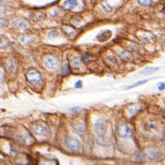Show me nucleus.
<instances>
[{
    "label": "nucleus",
    "mask_w": 165,
    "mask_h": 165,
    "mask_svg": "<svg viewBox=\"0 0 165 165\" xmlns=\"http://www.w3.org/2000/svg\"><path fill=\"white\" fill-rule=\"evenodd\" d=\"M33 132H34V134H36L37 136L44 137V136H47L48 134H49V129H48L47 124H43V123H40V124H36L34 125Z\"/></svg>",
    "instance_id": "5"
},
{
    "label": "nucleus",
    "mask_w": 165,
    "mask_h": 165,
    "mask_svg": "<svg viewBox=\"0 0 165 165\" xmlns=\"http://www.w3.org/2000/svg\"><path fill=\"white\" fill-rule=\"evenodd\" d=\"M158 70V67H147L144 70L140 71V74H152Z\"/></svg>",
    "instance_id": "19"
},
{
    "label": "nucleus",
    "mask_w": 165,
    "mask_h": 165,
    "mask_svg": "<svg viewBox=\"0 0 165 165\" xmlns=\"http://www.w3.org/2000/svg\"><path fill=\"white\" fill-rule=\"evenodd\" d=\"M6 67H7L8 71H10V72L13 71V70L15 69V67H16L15 62H14L13 60H12V59L7 60V62H6Z\"/></svg>",
    "instance_id": "22"
},
{
    "label": "nucleus",
    "mask_w": 165,
    "mask_h": 165,
    "mask_svg": "<svg viewBox=\"0 0 165 165\" xmlns=\"http://www.w3.org/2000/svg\"><path fill=\"white\" fill-rule=\"evenodd\" d=\"M72 127L74 129V131L77 133V134H83L86 132V124L85 123L81 121V120H76V121H73L72 123Z\"/></svg>",
    "instance_id": "8"
},
{
    "label": "nucleus",
    "mask_w": 165,
    "mask_h": 165,
    "mask_svg": "<svg viewBox=\"0 0 165 165\" xmlns=\"http://www.w3.org/2000/svg\"><path fill=\"white\" fill-rule=\"evenodd\" d=\"M4 79H5V71L2 68H0V83L4 81Z\"/></svg>",
    "instance_id": "30"
},
{
    "label": "nucleus",
    "mask_w": 165,
    "mask_h": 165,
    "mask_svg": "<svg viewBox=\"0 0 165 165\" xmlns=\"http://www.w3.org/2000/svg\"><path fill=\"white\" fill-rule=\"evenodd\" d=\"M45 17V12L42 11H39V12H33L30 14V18L33 21H40L43 20Z\"/></svg>",
    "instance_id": "12"
},
{
    "label": "nucleus",
    "mask_w": 165,
    "mask_h": 165,
    "mask_svg": "<svg viewBox=\"0 0 165 165\" xmlns=\"http://www.w3.org/2000/svg\"><path fill=\"white\" fill-rule=\"evenodd\" d=\"M161 157V153L159 151L153 150L149 153V159L151 160H158Z\"/></svg>",
    "instance_id": "20"
},
{
    "label": "nucleus",
    "mask_w": 165,
    "mask_h": 165,
    "mask_svg": "<svg viewBox=\"0 0 165 165\" xmlns=\"http://www.w3.org/2000/svg\"><path fill=\"white\" fill-rule=\"evenodd\" d=\"M11 25L17 29H22V30H27L30 28L29 23L23 19H15L11 22Z\"/></svg>",
    "instance_id": "6"
},
{
    "label": "nucleus",
    "mask_w": 165,
    "mask_h": 165,
    "mask_svg": "<svg viewBox=\"0 0 165 165\" xmlns=\"http://www.w3.org/2000/svg\"><path fill=\"white\" fill-rule=\"evenodd\" d=\"M137 1L142 6H149L153 4V0H137Z\"/></svg>",
    "instance_id": "24"
},
{
    "label": "nucleus",
    "mask_w": 165,
    "mask_h": 165,
    "mask_svg": "<svg viewBox=\"0 0 165 165\" xmlns=\"http://www.w3.org/2000/svg\"><path fill=\"white\" fill-rule=\"evenodd\" d=\"M157 87H158V89L160 90V91H162V90H164L165 89V83L163 82H160L158 85H157Z\"/></svg>",
    "instance_id": "31"
},
{
    "label": "nucleus",
    "mask_w": 165,
    "mask_h": 165,
    "mask_svg": "<svg viewBox=\"0 0 165 165\" xmlns=\"http://www.w3.org/2000/svg\"><path fill=\"white\" fill-rule=\"evenodd\" d=\"M82 87V82L81 81H78L77 82L75 83V87L76 88H81Z\"/></svg>",
    "instance_id": "32"
},
{
    "label": "nucleus",
    "mask_w": 165,
    "mask_h": 165,
    "mask_svg": "<svg viewBox=\"0 0 165 165\" xmlns=\"http://www.w3.org/2000/svg\"><path fill=\"white\" fill-rule=\"evenodd\" d=\"M34 40H35V38L32 35H21V37H20L21 42H22L23 44H27V45L32 43L34 41Z\"/></svg>",
    "instance_id": "15"
},
{
    "label": "nucleus",
    "mask_w": 165,
    "mask_h": 165,
    "mask_svg": "<svg viewBox=\"0 0 165 165\" xmlns=\"http://www.w3.org/2000/svg\"><path fill=\"white\" fill-rule=\"evenodd\" d=\"M65 145H66V147L71 152H78L81 147V141L76 137H72V136H70L66 139Z\"/></svg>",
    "instance_id": "1"
},
{
    "label": "nucleus",
    "mask_w": 165,
    "mask_h": 165,
    "mask_svg": "<svg viewBox=\"0 0 165 165\" xmlns=\"http://www.w3.org/2000/svg\"><path fill=\"white\" fill-rule=\"evenodd\" d=\"M82 63L83 60L81 58H80V57H74V58H72V61H71V65H72V67H73V68L78 69L81 66H82Z\"/></svg>",
    "instance_id": "14"
},
{
    "label": "nucleus",
    "mask_w": 165,
    "mask_h": 165,
    "mask_svg": "<svg viewBox=\"0 0 165 165\" xmlns=\"http://www.w3.org/2000/svg\"><path fill=\"white\" fill-rule=\"evenodd\" d=\"M0 1H3V0H0Z\"/></svg>",
    "instance_id": "34"
},
{
    "label": "nucleus",
    "mask_w": 165,
    "mask_h": 165,
    "mask_svg": "<svg viewBox=\"0 0 165 165\" xmlns=\"http://www.w3.org/2000/svg\"><path fill=\"white\" fill-rule=\"evenodd\" d=\"M58 35H59V33L58 30H55V29H53L51 31H50V33L48 34V37L51 39V38H56V37H58Z\"/></svg>",
    "instance_id": "25"
},
{
    "label": "nucleus",
    "mask_w": 165,
    "mask_h": 165,
    "mask_svg": "<svg viewBox=\"0 0 165 165\" xmlns=\"http://www.w3.org/2000/svg\"><path fill=\"white\" fill-rule=\"evenodd\" d=\"M139 110H140V108L138 107V105H134H134H131V106L129 107L128 112H129V114H130L131 116H134L135 114L139 111Z\"/></svg>",
    "instance_id": "21"
},
{
    "label": "nucleus",
    "mask_w": 165,
    "mask_h": 165,
    "mask_svg": "<svg viewBox=\"0 0 165 165\" xmlns=\"http://www.w3.org/2000/svg\"><path fill=\"white\" fill-rule=\"evenodd\" d=\"M43 62L44 64L46 65L47 68L51 69V70H55L58 67L59 65V61L57 58L53 57V56H46L43 58Z\"/></svg>",
    "instance_id": "4"
},
{
    "label": "nucleus",
    "mask_w": 165,
    "mask_h": 165,
    "mask_svg": "<svg viewBox=\"0 0 165 165\" xmlns=\"http://www.w3.org/2000/svg\"><path fill=\"white\" fill-rule=\"evenodd\" d=\"M146 82H147V80H143V81H138V82L134 83L133 85H131V86H128L127 87H126V89H131V88H134V87H139V86H141V85H143Z\"/></svg>",
    "instance_id": "23"
},
{
    "label": "nucleus",
    "mask_w": 165,
    "mask_h": 165,
    "mask_svg": "<svg viewBox=\"0 0 165 165\" xmlns=\"http://www.w3.org/2000/svg\"><path fill=\"white\" fill-rule=\"evenodd\" d=\"M50 13H51V16L55 17V16H57V15L58 14V10L57 8H53V9H51V10L50 11Z\"/></svg>",
    "instance_id": "29"
},
{
    "label": "nucleus",
    "mask_w": 165,
    "mask_h": 165,
    "mask_svg": "<svg viewBox=\"0 0 165 165\" xmlns=\"http://www.w3.org/2000/svg\"><path fill=\"white\" fill-rule=\"evenodd\" d=\"M69 72H70V68H69V66H68L67 64H66V65H64L62 70H61V74L64 75V76H65V75H67Z\"/></svg>",
    "instance_id": "26"
},
{
    "label": "nucleus",
    "mask_w": 165,
    "mask_h": 165,
    "mask_svg": "<svg viewBox=\"0 0 165 165\" xmlns=\"http://www.w3.org/2000/svg\"><path fill=\"white\" fill-rule=\"evenodd\" d=\"M27 80L29 82H38L41 80V75L36 70H30L27 73Z\"/></svg>",
    "instance_id": "7"
},
{
    "label": "nucleus",
    "mask_w": 165,
    "mask_h": 165,
    "mask_svg": "<svg viewBox=\"0 0 165 165\" xmlns=\"http://www.w3.org/2000/svg\"><path fill=\"white\" fill-rule=\"evenodd\" d=\"M118 55H119L120 58L124 62H127V61H129L131 59V54L129 52L125 51H121Z\"/></svg>",
    "instance_id": "17"
},
{
    "label": "nucleus",
    "mask_w": 165,
    "mask_h": 165,
    "mask_svg": "<svg viewBox=\"0 0 165 165\" xmlns=\"http://www.w3.org/2000/svg\"><path fill=\"white\" fill-rule=\"evenodd\" d=\"M89 58H90V56L88 55V54H87V55H84V57H83V58H82V60L83 61H88L89 60Z\"/></svg>",
    "instance_id": "33"
},
{
    "label": "nucleus",
    "mask_w": 165,
    "mask_h": 165,
    "mask_svg": "<svg viewBox=\"0 0 165 165\" xmlns=\"http://www.w3.org/2000/svg\"><path fill=\"white\" fill-rule=\"evenodd\" d=\"M62 30L64 32V34L68 35V36H72V35L75 33V29L72 28V26H68V25L64 26L62 28Z\"/></svg>",
    "instance_id": "16"
},
{
    "label": "nucleus",
    "mask_w": 165,
    "mask_h": 165,
    "mask_svg": "<svg viewBox=\"0 0 165 165\" xmlns=\"http://www.w3.org/2000/svg\"><path fill=\"white\" fill-rule=\"evenodd\" d=\"M107 130V122L103 118H98L94 123V131L97 135H104Z\"/></svg>",
    "instance_id": "3"
},
{
    "label": "nucleus",
    "mask_w": 165,
    "mask_h": 165,
    "mask_svg": "<svg viewBox=\"0 0 165 165\" xmlns=\"http://www.w3.org/2000/svg\"><path fill=\"white\" fill-rule=\"evenodd\" d=\"M95 142L96 144L102 147H108L110 145V141L107 138L104 137V135H98V137L95 139Z\"/></svg>",
    "instance_id": "13"
},
{
    "label": "nucleus",
    "mask_w": 165,
    "mask_h": 165,
    "mask_svg": "<svg viewBox=\"0 0 165 165\" xmlns=\"http://www.w3.org/2000/svg\"><path fill=\"white\" fill-rule=\"evenodd\" d=\"M101 5H102V7H103V9L105 11H111V7L109 5V4L108 3H106V1H102V3H101Z\"/></svg>",
    "instance_id": "27"
},
{
    "label": "nucleus",
    "mask_w": 165,
    "mask_h": 165,
    "mask_svg": "<svg viewBox=\"0 0 165 165\" xmlns=\"http://www.w3.org/2000/svg\"><path fill=\"white\" fill-rule=\"evenodd\" d=\"M117 135L120 138H130V137L133 136V131H132V129L125 124H119L117 126Z\"/></svg>",
    "instance_id": "2"
},
{
    "label": "nucleus",
    "mask_w": 165,
    "mask_h": 165,
    "mask_svg": "<svg viewBox=\"0 0 165 165\" xmlns=\"http://www.w3.org/2000/svg\"><path fill=\"white\" fill-rule=\"evenodd\" d=\"M111 35H112V33L111 30H104L97 35L96 39L99 41H106L111 37Z\"/></svg>",
    "instance_id": "11"
},
{
    "label": "nucleus",
    "mask_w": 165,
    "mask_h": 165,
    "mask_svg": "<svg viewBox=\"0 0 165 165\" xmlns=\"http://www.w3.org/2000/svg\"><path fill=\"white\" fill-rule=\"evenodd\" d=\"M8 45H9V41L7 40V38L0 35V49H5L8 47Z\"/></svg>",
    "instance_id": "18"
},
{
    "label": "nucleus",
    "mask_w": 165,
    "mask_h": 165,
    "mask_svg": "<svg viewBox=\"0 0 165 165\" xmlns=\"http://www.w3.org/2000/svg\"><path fill=\"white\" fill-rule=\"evenodd\" d=\"M69 112L72 114L78 113V112H80V108H79V107H74V108H72V109H70V110H69Z\"/></svg>",
    "instance_id": "28"
},
{
    "label": "nucleus",
    "mask_w": 165,
    "mask_h": 165,
    "mask_svg": "<svg viewBox=\"0 0 165 165\" xmlns=\"http://www.w3.org/2000/svg\"><path fill=\"white\" fill-rule=\"evenodd\" d=\"M20 139H21L22 143H24L27 146H31L34 143V140H33L32 136L27 131H25L21 134V135L20 136Z\"/></svg>",
    "instance_id": "9"
},
{
    "label": "nucleus",
    "mask_w": 165,
    "mask_h": 165,
    "mask_svg": "<svg viewBox=\"0 0 165 165\" xmlns=\"http://www.w3.org/2000/svg\"><path fill=\"white\" fill-rule=\"evenodd\" d=\"M78 6L77 0H65L62 4V7L64 10H72Z\"/></svg>",
    "instance_id": "10"
}]
</instances>
